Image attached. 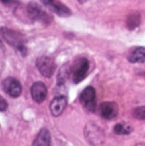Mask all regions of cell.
<instances>
[{
	"mask_svg": "<svg viewBox=\"0 0 145 146\" xmlns=\"http://www.w3.org/2000/svg\"><path fill=\"white\" fill-rule=\"evenodd\" d=\"M85 134L87 141L91 145L97 146L103 145L104 140V133L96 124L89 122L85 127Z\"/></svg>",
	"mask_w": 145,
	"mask_h": 146,
	"instance_id": "obj_4",
	"label": "cell"
},
{
	"mask_svg": "<svg viewBox=\"0 0 145 146\" xmlns=\"http://www.w3.org/2000/svg\"><path fill=\"white\" fill-rule=\"evenodd\" d=\"M42 3L50 11L61 17H68L71 15V10L62 3L56 0H41Z\"/></svg>",
	"mask_w": 145,
	"mask_h": 146,
	"instance_id": "obj_8",
	"label": "cell"
},
{
	"mask_svg": "<svg viewBox=\"0 0 145 146\" xmlns=\"http://www.w3.org/2000/svg\"><path fill=\"white\" fill-rule=\"evenodd\" d=\"M79 100L82 105L90 112H95L97 109L96 91L92 86H87L83 90L79 96Z\"/></svg>",
	"mask_w": 145,
	"mask_h": 146,
	"instance_id": "obj_6",
	"label": "cell"
},
{
	"mask_svg": "<svg viewBox=\"0 0 145 146\" xmlns=\"http://www.w3.org/2000/svg\"><path fill=\"white\" fill-rule=\"evenodd\" d=\"M0 47H2V43H1V41H0Z\"/></svg>",
	"mask_w": 145,
	"mask_h": 146,
	"instance_id": "obj_19",
	"label": "cell"
},
{
	"mask_svg": "<svg viewBox=\"0 0 145 146\" xmlns=\"http://www.w3.org/2000/svg\"><path fill=\"white\" fill-rule=\"evenodd\" d=\"M140 15L139 14H132L128 16L127 18V21H126V24H127V27L130 30H133L135 29L137 27L139 26L140 24Z\"/></svg>",
	"mask_w": 145,
	"mask_h": 146,
	"instance_id": "obj_15",
	"label": "cell"
},
{
	"mask_svg": "<svg viewBox=\"0 0 145 146\" xmlns=\"http://www.w3.org/2000/svg\"><path fill=\"white\" fill-rule=\"evenodd\" d=\"M90 68L89 61L86 58H79L72 67L73 80L75 84L81 82L87 75Z\"/></svg>",
	"mask_w": 145,
	"mask_h": 146,
	"instance_id": "obj_3",
	"label": "cell"
},
{
	"mask_svg": "<svg viewBox=\"0 0 145 146\" xmlns=\"http://www.w3.org/2000/svg\"><path fill=\"white\" fill-rule=\"evenodd\" d=\"M118 105L115 102H103L100 104L99 112L101 116L106 120H112L118 115Z\"/></svg>",
	"mask_w": 145,
	"mask_h": 146,
	"instance_id": "obj_9",
	"label": "cell"
},
{
	"mask_svg": "<svg viewBox=\"0 0 145 146\" xmlns=\"http://www.w3.org/2000/svg\"><path fill=\"white\" fill-rule=\"evenodd\" d=\"M133 116L138 120H145V106L136 108L133 110Z\"/></svg>",
	"mask_w": 145,
	"mask_h": 146,
	"instance_id": "obj_17",
	"label": "cell"
},
{
	"mask_svg": "<svg viewBox=\"0 0 145 146\" xmlns=\"http://www.w3.org/2000/svg\"><path fill=\"white\" fill-rule=\"evenodd\" d=\"M31 95L33 101L37 104L43 103L47 97L46 86L41 81L35 82L31 87Z\"/></svg>",
	"mask_w": 145,
	"mask_h": 146,
	"instance_id": "obj_10",
	"label": "cell"
},
{
	"mask_svg": "<svg viewBox=\"0 0 145 146\" xmlns=\"http://www.w3.org/2000/svg\"><path fill=\"white\" fill-rule=\"evenodd\" d=\"M27 13L32 19L45 24H49L52 20V17L35 2H30L28 3Z\"/></svg>",
	"mask_w": 145,
	"mask_h": 146,
	"instance_id": "obj_5",
	"label": "cell"
},
{
	"mask_svg": "<svg viewBox=\"0 0 145 146\" xmlns=\"http://www.w3.org/2000/svg\"><path fill=\"white\" fill-rule=\"evenodd\" d=\"M36 66L39 73L45 78H50L56 70V65L55 60L47 56H42L36 61Z\"/></svg>",
	"mask_w": 145,
	"mask_h": 146,
	"instance_id": "obj_2",
	"label": "cell"
},
{
	"mask_svg": "<svg viewBox=\"0 0 145 146\" xmlns=\"http://www.w3.org/2000/svg\"><path fill=\"white\" fill-rule=\"evenodd\" d=\"M2 87L9 96L14 98H18L22 91L20 82L13 77H8L3 80L2 81Z\"/></svg>",
	"mask_w": 145,
	"mask_h": 146,
	"instance_id": "obj_7",
	"label": "cell"
},
{
	"mask_svg": "<svg viewBox=\"0 0 145 146\" xmlns=\"http://www.w3.org/2000/svg\"><path fill=\"white\" fill-rule=\"evenodd\" d=\"M114 131L116 134L119 135H126L132 133V128L131 126H129L128 124L126 123H119L117 125H115Z\"/></svg>",
	"mask_w": 145,
	"mask_h": 146,
	"instance_id": "obj_16",
	"label": "cell"
},
{
	"mask_svg": "<svg viewBox=\"0 0 145 146\" xmlns=\"http://www.w3.org/2000/svg\"><path fill=\"white\" fill-rule=\"evenodd\" d=\"M0 34L6 43L19 50L23 56L26 55L27 50L25 45V38L21 33L8 27H1Z\"/></svg>",
	"mask_w": 145,
	"mask_h": 146,
	"instance_id": "obj_1",
	"label": "cell"
},
{
	"mask_svg": "<svg viewBox=\"0 0 145 146\" xmlns=\"http://www.w3.org/2000/svg\"><path fill=\"white\" fill-rule=\"evenodd\" d=\"M50 133L48 129L42 128L35 138L32 146H50Z\"/></svg>",
	"mask_w": 145,
	"mask_h": 146,
	"instance_id": "obj_12",
	"label": "cell"
},
{
	"mask_svg": "<svg viewBox=\"0 0 145 146\" xmlns=\"http://www.w3.org/2000/svg\"><path fill=\"white\" fill-rule=\"evenodd\" d=\"M7 109H8V104L6 100L2 96H0V112L6 111Z\"/></svg>",
	"mask_w": 145,
	"mask_h": 146,
	"instance_id": "obj_18",
	"label": "cell"
},
{
	"mask_svg": "<svg viewBox=\"0 0 145 146\" xmlns=\"http://www.w3.org/2000/svg\"><path fill=\"white\" fill-rule=\"evenodd\" d=\"M79 1H81V2H82V1H83V0H79Z\"/></svg>",
	"mask_w": 145,
	"mask_h": 146,
	"instance_id": "obj_20",
	"label": "cell"
},
{
	"mask_svg": "<svg viewBox=\"0 0 145 146\" xmlns=\"http://www.w3.org/2000/svg\"><path fill=\"white\" fill-rule=\"evenodd\" d=\"M72 73V67L68 63H65L59 70L57 74V85L62 86L63 85L70 76V74Z\"/></svg>",
	"mask_w": 145,
	"mask_h": 146,
	"instance_id": "obj_13",
	"label": "cell"
},
{
	"mask_svg": "<svg viewBox=\"0 0 145 146\" xmlns=\"http://www.w3.org/2000/svg\"><path fill=\"white\" fill-rule=\"evenodd\" d=\"M67 98L64 96H57L53 98L50 104V110L53 116L58 117L64 111L67 106Z\"/></svg>",
	"mask_w": 145,
	"mask_h": 146,
	"instance_id": "obj_11",
	"label": "cell"
},
{
	"mask_svg": "<svg viewBox=\"0 0 145 146\" xmlns=\"http://www.w3.org/2000/svg\"><path fill=\"white\" fill-rule=\"evenodd\" d=\"M129 61L132 63H144L145 62V47L136 48L129 56Z\"/></svg>",
	"mask_w": 145,
	"mask_h": 146,
	"instance_id": "obj_14",
	"label": "cell"
}]
</instances>
